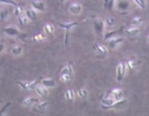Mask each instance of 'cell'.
Here are the masks:
<instances>
[{
  "label": "cell",
  "mask_w": 149,
  "mask_h": 116,
  "mask_svg": "<svg viewBox=\"0 0 149 116\" xmlns=\"http://www.w3.org/2000/svg\"><path fill=\"white\" fill-rule=\"evenodd\" d=\"M25 14L27 15V17H28L30 20H36L37 14H36V12H35L34 9H27V10H25Z\"/></svg>",
  "instance_id": "22"
},
{
  "label": "cell",
  "mask_w": 149,
  "mask_h": 116,
  "mask_svg": "<svg viewBox=\"0 0 149 116\" xmlns=\"http://www.w3.org/2000/svg\"><path fill=\"white\" fill-rule=\"evenodd\" d=\"M31 6H32V9H34L35 11H38V12H44V11L46 10L45 2L42 1V0H32Z\"/></svg>",
  "instance_id": "11"
},
{
  "label": "cell",
  "mask_w": 149,
  "mask_h": 116,
  "mask_svg": "<svg viewBox=\"0 0 149 116\" xmlns=\"http://www.w3.org/2000/svg\"><path fill=\"white\" fill-rule=\"evenodd\" d=\"M123 27H120L119 29H117V30H112V31H108L106 32V34H104V36H103V41L108 42L109 40H111V38H116L117 35H119L123 32Z\"/></svg>",
  "instance_id": "13"
},
{
  "label": "cell",
  "mask_w": 149,
  "mask_h": 116,
  "mask_svg": "<svg viewBox=\"0 0 149 116\" xmlns=\"http://www.w3.org/2000/svg\"><path fill=\"white\" fill-rule=\"evenodd\" d=\"M4 48H6V46H4V43H3V41H1V40H0V53H2L3 50H4Z\"/></svg>",
  "instance_id": "38"
},
{
  "label": "cell",
  "mask_w": 149,
  "mask_h": 116,
  "mask_svg": "<svg viewBox=\"0 0 149 116\" xmlns=\"http://www.w3.org/2000/svg\"><path fill=\"white\" fill-rule=\"evenodd\" d=\"M0 3H3V4H10V6H16L17 4H18L15 0H0Z\"/></svg>",
  "instance_id": "36"
},
{
  "label": "cell",
  "mask_w": 149,
  "mask_h": 116,
  "mask_svg": "<svg viewBox=\"0 0 149 116\" xmlns=\"http://www.w3.org/2000/svg\"><path fill=\"white\" fill-rule=\"evenodd\" d=\"M2 31L6 33V35H9V36H17V38H25V34L22 33V32L19 31L18 29L14 27V26H8L6 28L2 29Z\"/></svg>",
  "instance_id": "5"
},
{
  "label": "cell",
  "mask_w": 149,
  "mask_h": 116,
  "mask_svg": "<svg viewBox=\"0 0 149 116\" xmlns=\"http://www.w3.org/2000/svg\"><path fill=\"white\" fill-rule=\"evenodd\" d=\"M115 6L117 8L118 10H120V11H126V10L129 9V1L127 0H116V3H115Z\"/></svg>",
  "instance_id": "20"
},
{
  "label": "cell",
  "mask_w": 149,
  "mask_h": 116,
  "mask_svg": "<svg viewBox=\"0 0 149 116\" xmlns=\"http://www.w3.org/2000/svg\"><path fill=\"white\" fill-rule=\"evenodd\" d=\"M64 1H66V0H61V2H64Z\"/></svg>",
  "instance_id": "40"
},
{
  "label": "cell",
  "mask_w": 149,
  "mask_h": 116,
  "mask_svg": "<svg viewBox=\"0 0 149 116\" xmlns=\"http://www.w3.org/2000/svg\"><path fill=\"white\" fill-rule=\"evenodd\" d=\"M127 99H125V98L124 99H120V100H116L108 110H123L127 106Z\"/></svg>",
  "instance_id": "12"
},
{
  "label": "cell",
  "mask_w": 149,
  "mask_h": 116,
  "mask_svg": "<svg viewBox=\"0 0 149 116\" xmlns=\"http://www.w3.org/2000/svg\"><path fill=\"white\" fill-rule=\"evenodd\" d=\"M38 101L40 100H38V98H36V97H26L22 100V106H25V107H30V106H34Z\"/></svg>",
  "instance_id": "17"
},
{
  "label": "cell",
  "mask_w": 149,
  "mask_h": 116,
  "mask_svg": "<svg viewBox=\"0 0 149 116\" xmlns=\"http://www.w3.org/2000/svg\"><path fill=\"white\" fill-rule=\"evenodd\" d=\"M132 1H133V2L135 3V4H136L141 10L146 9L147 4H146V1H145V0H132Z\"/></svg>",
  "instance_id": "33"
},
{
  "label": "cell",
  "mask_w": 149,
  "mask_h": 116,
  "mask_svg": "<svg viewBox=\"0 0 149 116\" xmlns=\"http://www.w3.org/2000/svg\"><path fill=\"white\" fill-rule=\"evenodd\" d=\"M44 31L47 35H52L54 33V27L51 24H45L44 25Z\"/></svg>",
  "instance_id": "29"
},
{
  "label": "cell",
  "mask_w": 149,
  "mask_h": 116,
  "mask_svg": "<svg viewBox=\"0 0 149 116\" xmlns=\"http://www.w3.org/2000/svg\"><path fill=\"white\" fill-rule=\"evenodd\" d=\"M78 96L81 98V99H87L88 97V91H87L85 88H80L78 90Z\"/></svg>",
  "instance_id": "28"
},
{
  "label": "cell",
  "mask_w": 149,
  "mask_h": 116,
  "mask_svg": "<svg viewBox=\"0 0 149 116\" xmlns=\"http://www.w3.org/2000/svg\"><path fill=\"white\" fill-rule=\"evenodd\" d=\"M40 80H33V81H18L17 84L19 85V88L25 90V91H31V90H35L37 85L40 84Z\"/></svg>",
  "instance_id": "4"
},
{
  "label": "cell",
  "mask_w": 149,
  "mask_h": 116,
  "mask_svg": "<svg viewBox=\"0 0 149 116\" xmlns=\"http://www.w3.org/2000/svg\"><path fill=\"white\" fill-rule=\"evenodd\" d=\"M72 76L69 75H60V80L63 82V83H68L70 80H72Z\"/></svg>",
  "instance_id": "35"
},
{
  "label": "cell",
  "mask_w": 149,
  "mask_h": 116,
  "mask_svg": "<svg viewBox=\"0 0 149 116\" xmlns=\"http://www.w3.org/2000/svg\"><path fill=\"white\" fill-rule=\"evenodd\" d=\"M128 72L127 64H126V60H121L116 66V81L121 82L124 80V77L126 76Z\"/></svg>",
  "instance_id": "1"
},
{
  "label": "cell",
  "mask_w": 149,
  "mask_h": 116,
  "mask_svg": "<svg viewBox=\"0 0 149 116\" xmlns=\"http://www.w3.org/2000/svg\"><path fill=\"white\" fill-rule=\"evenodd\" d=\"M108 94L114 98L115 100H120V99H124L125 97V93L121 88H112L108 92Z\"/></svg>",
  "instance_id": "9"
},
{
  "label": "cell",
  "mask_w": 149,
  "mask_h": 116,
  "mask_svg": "<svg viewBox=\"0 0 149 116\" xmlns=\"http://www.w3.org/2000/svg\"><path fill=\"white\" fill-rule=\"evenodd\" d=\"M64 96H65V99L67 102H72L74 99V92L72 91V88H67L65 91Z\"/></svg>",
  "instance_id": "24"
},
{
  "label": "cell",
  "mask_w": 149,
  "mask_h": 116,
  "mask_svg": "<svg viewBox=\"0 0 149 116\" xmlns=\"http://www.w3.org/2000/svg\"><path fill=\"white\" fill-rule=\"evenodd\" d=\"M22 14H24V8H22V4H17L15 6V9H14V16L15 17H18L20 16Z\"/></svg>",
  "instance_id": "31"
},
{
  "label": "cell",
  "mask_w": 149,
  "mask_h": 116,
  "mask_svg": "<svg viewBox=\"0 0 149 116\" xmlns=\"http://www.w3.org/2000/svg\"><path fill=\"white\" fill-rule=\"evenodd\" d=\"M60 75H69V76H74V68H72V63L69 62L67 65H65L61 70V74Z\"/></svg>",
  "instance_id": "21"
},
{
  "label": "cell",
  "mask_w": 149,
  "mask_h": 116,
  "mask_svg": "<svg viewBox=\"0 0 149 116\" xmlns=\"http://www.w3.org/2000/svg\"><path fill=\"white\" fill-rule=\"evenodd\" d=\"M104 22H106V27H113V26L115 25L116 20H115L114 17L109 16V17H107V18L104 19Z\"/></svg>",
  "instance_id": "32"
},
{
  "label": "cell",
  "mask_w": 149,
  "mask_h": 116,
  "mask_svg": "<svg viewBox=\"0 0 149 116\" xmlns=\"http://www.w3.org/2000/svg\"><path fill=\"white\" fill-rule=\"evenodd\" d=\"M29 20H30V19L27 17V15H26V14H22L20 16H18V24H19V26H20L22 28H24V27L28 24Z\"/></svg>",
  "instance_id": "26"
},
{
  "label": "cell",
  "mask_w": 149,
  "mask_h": 116,
  "mask_svg": "<svg viewBox=\"0 0 149 116\" xmlns=\"http://www.w3.org/2000/svg\"><path fill=\"white\" fill-rule=\"evenodd\" d=\"M35 93H36L40 97H47L48 96V88H46V86H44V85H42V84H38L35 88Z\"/></svg>",
  "instance_id": "15"
},
{
  "label": "cell",
  "mask_w": 149,
  "mask_h": 116,
  "mask_svg": "<svg viewBox=\"0 0 149 116\" xmlns=\"http://www.w3.org/2000/svg\"><path fill=\"white\" fill-rule=\"evenodd\" d=\"M10 106H11V102H6V106H3L2 109H0V116H1L3 113H4V112H6V110L10 107Z\"/></svg>",
  "instance_id": "37"
},
{
  "label": "cell",
  "mask_w": 149,
  "mask_h": 116,
  "mask_svg": "<svg viewBox=\"0 0 149 116\" xmlns=\"http://www.w3.org/2000/svg\"><path fill=\"white\" fill-rule=\"evenodd\" d=\"M40 84L44 85V86H46V88H54L56 85V81L51 78H43L40 80Z\"/></svg>",
  "instance_id": "18"
},
{
  "label": "cell",
  "mask_w": 149,
  "mask_h": 116,
  "mask_svg": "<svg viewBox=\"0 0 149 116\" xmlns=\"http://www.w3.org/2000/svg\"><path fill=\"white\" fill-rule=\"evenodd\" d=\"M93 49L95 50V52H97L98 54V57L100 58H106L109 56V49L104 46V45H101V44H95L93 46Z\"/></svg>",
  "instance_id": "6"
},
{
  "label": "cell",
  "mask_w": 149,
  "mask_h": 116,
  "mask_svg": "<svg viewBox=\"0 0 149 116\" xmlns=\"http://www.w3.org/2000/svg\"><path fill=\"white\" fill-rule=\"evenodd\" d=\"M11 52H12L13 56H20L22 53V47L20 45H14L11 48Z\"/></svg>",
  "instance_id": "27"
},
{
  "label": "cell",
  "mask_w": 149,
  "mask_h": 116,
  "mask_svg": "<svg viewBox=\"0 0 149 116\" xmlns=\"http://www.w3.org/2000/svg\"><path fill=\"white\" fill-rule=\"evenodd\" d=\"M93 27L94 31L97 35H102L103 32H104V29H106V22L101 17H96L93 20Z\"/></svg>",
  "instance_id": "3"
},
{
  "label": "cell",
  "mask_w": 149,
  "mask_h": 116,
  "mask_svg": "<svg viewBox=\"0 0 149 116\" xmlns=\"http://www.w3.org/2000/svg\"><path fill=\"white\" fill-rule=\"evenodd\" d=\"M8 16H9V11H8V9H6V8L0 9V22H4V20L8 18Z\"/></svg>",
  "instance_id": "30"
},
{
  "label": "cell",
  "mask_w": 149,
  "mask_h": 116,
  "mask_svg": "<svg viewBox=\"0 0 149 116\" xmlns=\"http://www.w3.org/2000/svg\"><path fill=\"white\" fill-rule=\"evenodd\" d=\"M115 101H116V100H115V99L112 97V96H110L109 94L106 95L104 97L101 98V101H100V102H101V108H102L103 110H108V109L111 107L112 104L114 103Z\"/></svg>",
  "instance_id": "8"
},
{
  "label": "cell",
  "mask_w": 149,
  "mask_h": 116,
  "mask_svg": "<svg viewBox=\"0 0 149 116\" xmlns=\"http://www.w3.org/2000/svg\"><path fill=\"white\" fill-rule=\"evenodd\" d=\"M78 26V22H60L59 24V27L60 28H62L65 30V38H64V44L67 46L69 44V38H70V35H69V32L72 30L74 27Z\"/></svg>",
  "instance_id": "2"
},
{
  "label": "cell",
  "mask_w": 149,
  "mask_h": 116,
  "mask_svg": "<svg viewBox=\"0 0 149 116\" xmlns=\"http://www.w3.org/2000/svg\"><path fill=\"white\" fill-rule=\"evenodd\" d=\"M126 64H127V68L129 70V74H132L136 70L137 68V62L135 61L133 57L129 58L128 60H126Z\"/></svg>",
  "instance_id": "14"
},
{
  "label": "cell",
  "mask_w": 149,
  "mask_h": 116,
  "mask_svg": "<svg viewBox=\"0 0 149 116\" xmlns=\"http://www.w3.org/2000/svg\"><path fill=\"white\" fill-rule=\"evenodd\" d=\"M116 3V0H103V6L104 9L109 10V11H112L114 9V6Z\"/></svg>",
  "instance_id": "25"
},
{
  "label": "cell",
  "mask_w": 149,
  "mask_h": 116,
  "mask_svg": "<svg viewBox=\"0 0 149 116\" xmlns=\"http://www.w3.org/2000/svg\"><path fill=\"white\" fill-rule=\"evenodd\" d=\"M123 42H124V38H121V36H116V38H113L108 41V46H109L110 49L113 50V49H115L117 46H119Z\"/></svg>",
  "instance_id": "10"
},
{
  "label": "cell",
  "mask_w": 149,
  "mask_h": 116,
  "mask_svg": "<svg viewBox=\"0 0 149 116\" xmlns=\"http://www.w3.org/2000/svg\"><path fill=\"white\" fill-rule=\"evenodd\" d=\"M68 11L70 14H74V15H78L82 12V6L79 4V3H72L68 8Z\"/></svg>",
  "instance_id": "16"
},
{
  "label": "cell",
  "mask_w": 149,
  "mask_h": 116,
  "mask_svg": "<svg viewBox=\"0 0 149 116\" xmlns=\"http://www.w3.org/2000/svg\"><path fill=\"white\" fill-rule=\"evenodd\" d=\"M0 103H2V101H1V100H0Z\"/></svg>",
  "instance_id": "41"
},
{
  "label": "cell",
  "mask_w": 149,
  "mask_h": 116,
  "mask_svg": "<svg viewBox=\"0 0 149 116\" xmlns=\"http://www.w3.org/2000/svg\"><path fill=\"white\" fill-rule=\"evenodd\" d=\"M125 33L126 35L128 36H136L141 33V29L139 27H130V28H128L125 30Z\"/></svg>",
  "instance_id": "19"
},
{
  "label": "cell",
  "mask_w": 149,
  "mask_h": 116,
  "mask_svg": "<svg viewBox=\"0 0 149 116\" xmlns=\"http://www.w3.org/2000/svg\"><path fill=\"white\" fill-rule=\"evenodd\" d=\"M144 22H145V18L140 17V16H135L131 20V25L134 26V27H140V26L143 25Z\"/></svg>",
  "instance_id": "23"
},
{
  "label": "cell",
  "mask_w": 149,
  "mask_h": 116,
  "mask_svg": "<svg viewBox=\"0 0 149 116\" xmlns=\"http://www.w3.org/2000/svg\"><path fill=\"white\" fill-rule=\"evenodd\" d=\"M147 43H148V44H149V34L147 35Z\"/></svg>",
  "instance_id": "39"
},
{
  "label": "cell",
  "mask_w": 149,
  "mask_h": 116,
  "mask_svg": "<svg viewBox=\"0 0 149 116\" xmlns=\"http://www.w3.org/2000/svg\"><path fill=\"white\" fill-rule=\"evenodd\" d=\"M45 40H46V36L44 34H40V33L33 36V42H36V43L37 42H38V43H40V42H44Z\"/></svg>",
  "instance_id": "34"
},
{
  "label": "cell",
  "mask_w": 149,
  "mask_h": 116,
  "mask_svg": "<svg viewBox=\"0 0 149 116\" xmlns=\"http://www.w3.org/2000/svg\"><path fill=\"white\" fill-rule=\"evenodd\" d=\"M49 107V102L48 101H38L37 103L34 104V107L32 110L34 112H37V113H45L46 110Z\"/></svg>",
  "instance_id": "7"
}]
</instances>
